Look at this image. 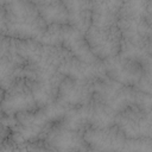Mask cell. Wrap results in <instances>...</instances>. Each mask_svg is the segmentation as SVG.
<instances>
[{
	"mask_svg": "<svg viewBox=\"0 0 152 152\" xmlns=\"http://www.w3.org/2000/svg\"><path fill=\"white\" fill-rule=\"evenodd\" d=\"M8 19L2 18V24L7 23L8 36L18 38H42L45 33L44 21L34 4L10 2Z\"/></svg>",
	"mask_w": 152,
	"mask_h": 152,
	"instance_id": "6da1fadb",
	"label": "cell"
},
{
	"mask_svg": "<svg viewBox=\"0 0 152 152\" xmlns=\"http://www.w3.org/2000/svg\"><path fill=\"white\" fill-rule=\"evenodd\" d=\"M86 42L91 52L100 58H114L121 46V33L116 26L99 28L90 26Z\"/></svg>",
	"mask_w": 152,
	"mask_h": 152,
	"instance_id": "7a4b0ae2",
	"label": "cell"
},
{
	"mask_svg": "<svg viewBox=\"0 0 152 152\" xmlns=\"http://www.w3.org/2000/svg\"><path fill=\"white\" fill-rule=\"evenodd\" d=\"M118 127L129 138H152V109L129 108L118 118Z\"/></svg>",
	"mask_w": 152,
	"mask_h": 152,
	"instance_id": "3957f363",
	"label": "cell"
},
{
	"mask_svg": "<svg viewBox=\"0 0 152 152\" xmlns=\"http://www.w3.org/2000/svg\"><path fill=\"white\" fill-rule=\"evenodd\" d=\"M84 141L88 146L100 152H121L125 148V134L119 127L90 128L84 133Z\"/></svg>",
	"mask_w": 152,
	"mask_h": 152,
	"instance_id": "277c9868",
	"label": "cell"
},
{
	"mask_svg": "<svg viewBox=\"0 0 152 152\" xmlns=\"http://www.w3.org/2000/svg\"><path fill=\"white\" fill-rule=\"evenodd\" d=\"M45 134V142L51 152H78L86 142L78 131L68 128L63 124L50 128Z\"/></svg>",
	"mask_w": 152,
	"mask_h": 152,
	"instance_id": "5b68a950",
	"label": "cell"
},
{
	"mask_svg": "<svg viewBox=\"0 0 152 152\" xmlns=\"http://www.w3.org/2000/svg\"><path fill=\"white\" fill-rule=\"evenodd\" d=\"M91 95L90 87L86 81L76 78H65L61 82L58 88V103L63 106H86L88 104L89 97Z\"/></svg>",
	"mask_w": 152,
	"mask_h": 152,
	"instance_id": "8992f818",
	"label": "cell"
},
{
	"mask_svg": "<svg viewBox=\"0 0 152 152\" xmlns=\"http://www.w3.org/2000/svg\"><path fill=\"white\" fill-rule=\"evenodd\" d=\"M44 23L49 25H64L69 20V13L64 2L48 1L34 4Z\"/></svg>",
	"mask_w": 152,
	"mask_h": 152,
	"instance_id": "52a82bcc",
	"label": "cell"
},
{
	"mask_svg": "<svg viewBox=\"0 0 152 152\" xmlns=\"http://www.w3.org/2000/svg\"><path fill=\"white\" fill-rule=\"evenodd\" d=\"M69 13V20L72 24V28L78 32H87L90 28L91 14L87 2H68L65 4Z\"/></svg>",
	"mask_w": 152,
	"mask_h": 152,
	"instance_id": "ba28073f",
	"label": "cell"
},
{
	"mask_svg": "<svg viewBox=\"0 0 152 152\" xmlns=\"http://www.w3.org/2000/svg\"><path fill=\"white\" fill-rule=\"evenodd\" d=\"M26 152H51L45 141H31L26 144Z\"/></svg>",
	"mask_w": 152,
	"mask_h": 152,
	"instance_id": "9c48e42d",
	"label": "cell"
},
{
	"mask_svg": "<svg viewBox=\"0 0 152 152\" xmlns=\"http://www.w3.org/2000/svg\"><path fill=\"white\" fill-rule=\"evenodd\" d=\"M78 152H100V151H97V150H95V148H93V147H90V146H83Z\"/></svg>",
	"mask_w": 152,
	"mask_h": 152,
	"instance_id": "30bf717a",
	"label": "cell"
}]
</instances>
